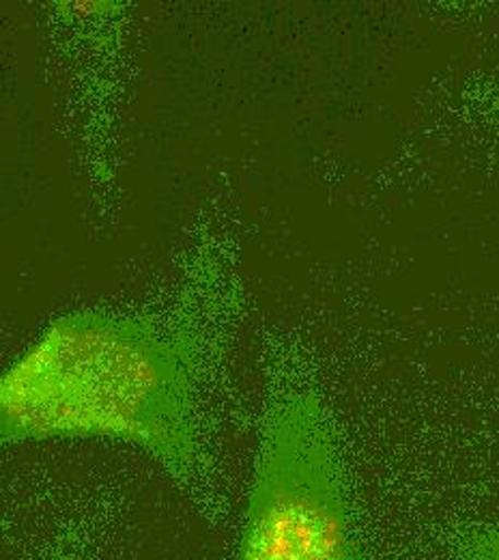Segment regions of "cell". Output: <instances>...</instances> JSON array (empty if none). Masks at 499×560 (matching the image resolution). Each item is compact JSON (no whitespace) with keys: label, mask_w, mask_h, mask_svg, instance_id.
Segmentation results:
<instances>
[{"label":"cell","mask_w":499,"mask_h":560,"mask_svg":"<svg viewBox=\"0 0 499 560\" xmlns=\"http://www.w3.org/2000/svg\"><path fill=\"white\" fill-rule=\"evenodd\" d=\"M39 560H73L68 552H57V555H48V557H44V559Z\"/></svg>","instance_id":"obj_4"},{"label":"cell","mask_w":499,"mask_h":560,"mask_svg":"<svg viewBox=\"0 0 499 560\" xmlns=\"http://www.w3.org/2000/svg\"><path fill=\"white\" fill-rule=\"evenodd\" d=\"M452 560H499V528L474 533Z\"/></svg>","instance_id":"obj_3"},{"label":"cell","mask_w":499,"mask_h":560,"mask_svg":"<svg viewBox=\"0 0 499 560\" xmlns=\"http://www.w3.org/2000/svg\"><path fill=\"white\" fill-rule=\"evenodd\" d=\"M235 560H366L343 446L314 388H283L265 408Z\"/></svg>","instance_id":"obj_2"},{"label":"cell","mask_w":499,"mask_h":560,"mask_svg":"<svg viewBox=\"0 0 499 560\" xmlns=\"http://www.w3.org/2000/svg\"><path fill=\"white\" fill-rule=\"evenodd\" d=\"M203 371L188 326L95 308L59 315L0 371V448L106 440L192 486L205 457Z\"/></svg>","instance_id":"obj_1"}]
</instances>
